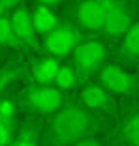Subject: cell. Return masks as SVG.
<instances>
[{"label":"cell","mask_w":139,"mask_h":146,"mask_svg":"<svg viewBox=\"0 0 139 146\" xmlns=\"http://www.w3.org/2000/svg\"><path fill=\"white\" fill-rule=\"evenodd\" d=\"M96 118L81 107H60L47 120V139L53 146H70L94 131Z\"/></svg>","instance_id":"1"},{"label":"cell","mask_w":139,"mask_h":146,"mask_svg":"<svg viewBox=\"0 0 139 146\" xmlns=\"http://www.w3.org/2000/svg\"><path fill=\"white\" fill-rule=\"evenodd\" d=\"M74 69L77 79H88L98 73L105 62V45L102 41H85L77 43L74 51Z\"/></svg>","instance_id":"2"},{"label":"cell","mask_w":139,"mask_h":146,"mask_svg":"<svg viewBox=\"0 0 139 146\" xmlns=\"http://www.w3.org/2000/svg\"><path fill=\"white\" fill-rule=\"evenodd\" d=\"M104 4H105V17L104 25H102V32L111 39L122 38L134 23L128 4L124 0H104Z\"/></svg>","instance_id":"3"},{"label":"cell","mask_w":139,"mask_h":146,"mask_svg":"<svg viewBox=\"0 0 139 146\" xmlns=\"http://www.w3.org/2000/svg\"><path fill=\"white\" fill-rule=\"evenodd\" d=\"M100 79H102V88L105 92H113V94H122L130 96L135 92V77L126 73L115 64H104L100 69Z\"/></svg>","instance_id":"4"},{"label":"cell","mask_w":139,"mask_h":146,"mask_svg":"<svg viewBox=\"0 0 139 146\" xmlns=\"http://www.w3.org/2000/svg\"><path fill=\"white\" fill-rule=\"evenodd\" d=\"M26 103L41 114H53L62 107V92L55 86H30L26 90Z\"/></svg>","instance_id":"5"},{"label":"cell","mask_w":139,"mask_h":146,"mask_svg":"<svg viewBox=\"0 0 139 146\" xmlns=\"http://www.w3.org/2000/svg\"><path fill=\"white\" fill-rule=\"evenodd\" d=\"M79 43V36L72 26L58 25L55 30H51L45 36V47L51 52L53 58H62V56L70 54Z\"/></svg>","instance_id":"6"},{"label":"cell","mask_w":139,"mask_h":146,"mask_svg":"<svg viewBox=\"0 0 139 146\" xmlns=\"http://www.w3.org/2000/svg\"><path fill=\"white\" fill-rule=\"evenodd\" d=\"M9 25L13 28V34L19 39L21 45H26L30 49H38V38H36V30L32 25L30 11L25 8H15L9 15Z\"/></svg>","instance_id":"7"},{"label":"cell","mask_w":139,"mask_h":146,"mask_svg":"<svg viewBox=\"0 0 139 146\" xmlns=\"http://www.w3.org/2000/svg\"><path fill=\"white\" fill-rule=\"evenodd\" d=\"M105 17V4L104 0H83L75 9V19L77 23L90 32L102 30Z\"/></svg>","instance_id":"8"},{"label":"cell","mask_w":139,"mask_h":146,"mask_svg":"<svg viewBox=\"0 0 139 146\" xmlns=\"http://www.w3.org/2000/svg\"><path fill=\"white\" fill-rule=\"evenodd\" d=\"M15 137V109L11 101L0 99V146H9Z\"/></svg>","instance_id":"9"},{"label":"cell","mask_w":139,"mask_h":146,"mask_svg":"<svg viewBox=\"0 0 139 146\" xmlns=\"http://www.w3.org/2000/svg\"><path fill=\"white\" fill-rule=\"evenodd\" d=\"M60 68L57 58L53 56H43V58H38V60L32 62V75H34V81L41 86H49L55 77H57V71Z\"/></svg>","instance_id":"10"},{"label":"cell","mask_w":139,"mask_h":146,"mask_svg":"<svg viewBox=\"0 0 139 146\" xmlns=\"http://www.w3.org/2000/svg\"><path fill=\"white\" fill-rule=\"evenodd\" d=\"M30 17H32V25H34L36 34L47 36L51 30H55V28L58 26L57 15H55L49 8H43V6H38V8L30 13Z\"/></svg>","instance_id":"11"},{"label":"cell","mask_w":139,"mask_h":146,"mask_svg":"<svg viewBox=\"0 0 139 146\" xmlns=\"http://www.w3.org/2000/svg\"><path fill=\"white\" fill-rule=\"evenodd\" d=\"M39 137H41L39 124L36 120H26L9 146H39Z\"/></svg>","instance_id":"12"},{"label":"cell","mask_w":139,"mask_h":146,"mask_svg":"<svg viewBox=\"0 0 139 146\" xmlns=\"http://www.w3.org/2000/svg\"><path fill=\"white\" fill-rule=\"evenodd\" d=\"M81 99L83 103L87 105L90 111H100V109H105L109 103V96L107 92L98 84H88L81 90Z\"/></svg>","instance_id":"13"},{"label":"cell","mask_w":139,"mask_h":146,"mask_svg":"<svg viewBox=\"0 0 139 146\" xmlns=\"http://www.w3.org/2000/svg\"><path fill=\"white\" fill-rule=\"evenodd\" d=\"M122 56L134 62L139 54V28L135 23H132V26L126 30V34L122 36Z\"/></svg>","instance_id":"14"},{"label":"cell","mask_w":139,"mask_h":146,"mask_svg":"<svg viewBox=\"0 0 139 146\" xmlns=\"http://www.w3.org/2000/svg\"><path fill=\"white\" fill-rule=\"evenodd\" d=\"M77 82V75H75V69L72 68V66H60L57 71V77H55V81H53V84H55V88H58V90H70L72 86Z\"/></svg>","instance_id":"15"},{"label":"cell","mask_w":139,"mask_h":146,"mask_svg":"<svg viewBox=\"0 0 139 146\" xmlns=\"http://www.w3.org/2000/svg\"><path fill=\"white\" fill-rule=\"evenodd\" d=\"M122 141L126 142L128 146L139 144V122H137V114L135 112H132L130 118L122 125Z\"/></svg>","instance_id":"16"},{"label":"cell","mask_w":139,"mask_h":146,"mask_svg":"<svg viewBox=\"0 0 139 146\" xmlns=\"http://www.w3.org/2000/svg\"><path fill=\"white\" fill-rule=\"evenodd\" d=\"M0 45H4V47H21L19 39L13 34L8 15H0Z\"/></svg>","instance_id":"17"},{"label":"cell","mask_w":139,"mask_h":146,"mask_svg":"<svg viewBox=\"0 0 139 146\" xmlns=\"http://www.w3.org/2000/svg\"><path fill=\"white\" fill-rule=\"evenodd\" d=\"M70 146H102V142L98 141L96 137H92V135H88V137H83V139H79V141L72 142Z\"/></svg>","instance_id":"18"},{"label":"cell","mask_w":139,"mask_h":146,"mask_svg":"<svg viewBox=\"0 0 139 146\" xmlns=\"http://www.w3.org/2000/svg\"><path fill=\"white\" fill-rule=\"evenodd\" d=\"M23 0H0V15H6V11H9L11 8H19Z\"/></svg>","instance_id":"19"},{"label":"cell","mask_w":139,"mask_h":146,"mask_svg":"<svg viewBox=\"0 0 139 146\" xmlns=\"http://www.w3.org/2000/svg\"><path fill=\"white\" fill-rule=\"evenodd\" d=\"M11 77H13V75L9 71H0V92L8 86V82L11 81Z\"/></svg>","instance_id":"20"},{"label":"cell","mask_w":139,"mask_h":146,"mask_svg":"<svg viewBox=\"0 0 139 146\" xmlns=\"http://www.w3.org/2000/svg\"><path fill=\"white\" fill-rule=\"evenodd\" d=\"M39 6H43V8H51V6H57V4H60L62 0H36Z\"/></svg>","instance_id":"21"}]
</instances>
